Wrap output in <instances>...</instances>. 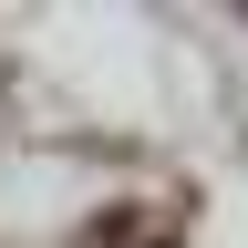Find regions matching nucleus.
Returning <instances> with one entry per match:
<instances>
[{"instance_id":"nucleus-1","label":"nucleus","mask_w":248,"mask_h":248,"mask_svg":"<svg viewBox=\"0 0 248 248\" xmlns=\"http://www.w3.org/2000/svg\"><path fill=\"white\" fill-rule=\"evenodd\" d=\"M73 248H166V228H155V207H104Z\"/></svg>"}]
</instances>
